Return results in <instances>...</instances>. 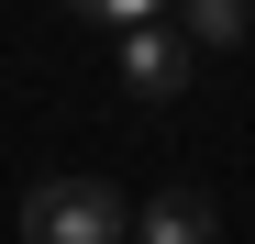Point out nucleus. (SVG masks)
Wrapping results in <instances>:
<instances>
[{"label":"nucleus","instance_id":"nucleus-1","mask_svg":"<svg viewBox=\"0 0 255 244\" xmlns=\"http://www.w3.org/2000/svg\"><path fill=\"white\" fill-rule=\"evenodd\" d=\"M22 244H133V200L111 178H45L22 200Z\"/></svg>","mask_w":255,"mask_h":244},{"label":"nucleus","instance_id":"nucleus-2","mask_svg":"<svg viewBox=\"0 0 255 244\" xmlns=\"http://www.w3.org/2000/svg\"><path fill=\"white\" fill-rule=\"evenodd\" d=\"M189 33L178 22H144V33H122V89H133V100H178L189 89Z\"/></svg>","mask_w":255,"mask_h":244},{"label":"nucleus","instance_id":"nucleus-3","mask_svg":"<svg viewBox=\"0 0 255 244\" xmlns=\"http://www.w3.org/2000/svg\"><path fill=\"white\" fill-rule=\"evenodd\" d=\"M133 233L144 244H211V233H222V200H211V189H155L133 211Z\"/></svg>","mask_w":255,"mask_h":244},{"label":"nucleus","instance_id":"nucleus-4","mask_svg":"<svg viewBox=\"0 0 255 244\" xmlns=\"http://www.w3.org/2000/svg\"><path fill=\"white\" fill-rule=\"evenodd\" d=\"M244 22H255V0H178L189 45H244Z\"/></svg>","mask_w":255,"mask_h":244},{"label":"nucleus","instance_id":"nucleus-5","mask_svg":"<svg viewBox=\"0 0 255 244\" xmlns=\"http://www.w3.org/2000/svg\"><path fill=\"white\" fill-rule=\"evenodd\" d=\"M78 22H111V33H144V22H166L178 0H67Z\"/></svg>","mask_w":255,"mask_h":244}]
</instances>
